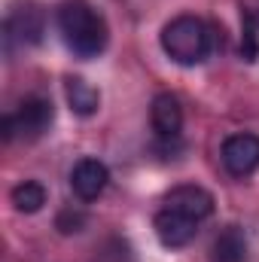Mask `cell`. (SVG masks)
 Here are the masks:
<instances>
[{"label": "cell", "mask_w": 259, "mask_h": 262, "mask_svg": "<svg viewBox=\"0 0 259 262\" xmlns=\"http://www.w3.org/2000/svg\"><path fill=\"white\" fill-rule=\"evenodd\" d=\"M52 122H55L52 101L40 98V95H31L15 107V113H6L0 119V131H3V140H12V137L37 140V137H43L52 128Z\"/></svg>", "instance_id": "3"}, {"label": "cell", "mask_w": 259, "mask_h": 262, "mask_svg": "<svg viewBox=\"0 0 259 262\" xmlns=\"http://www.w3.org/2000/svg\"><path fill=\"white\" fill-rule=\"evenodd\" d=\"M110 183V171L101 159H79L70 171V189L79 201H95Z\"/></svg>", "instance_id": "8"}, {"label": "cell", "mask_w": 259, "mask_h": 262, "mask_svg": "<svg viewBox=\"0 0 259 262\" xmlns=\"http://www.w3.org/2000/svg\"><path fill=\"white\" fill-rule=\"evenodd\" d=\"M223 168L232 177H247L259 168V137L256 134H229L220 149Z\"/></svg>", "instance_id": "4"}, {"label": "cell", "mask_w": 259, "mask_h": 262, "mask_svg": "<svg viewBox=\"0 0 259 262\" xmlns=\"http://www.w3.org/2000/svg\"><path fill=\"white\" fill-rule=\"evenodd\" d=\"M162 49L174 64L195 67L213 52V28L198 15H177L162 28Z\"/></svg>", "instance_id": "2"}, {"label": "cell", "mask_w": 259, "mask_h": 262, "mask_svg": "<svg viewBox=\"0 0 259 262\" xmlns=\"http://www.w3.org/2000/svg\"><path fill=\"white\" fill-rule=\"evenodd\" d=\"M153 229H156V238L162 241V247L180 250V247H186L195 238L198 220H189V216H183V213H177V210L162 207V210L153 216Z\"/></svg>", "instance_id": "7"}, {"label": "cell", "mask_w": 259, "mask_h": 262, "mask_svg": "<svg viewBox=\"0 0 259 262\" xmlns=\"http://www.w3.org/2000/svg\"><path fill=\"white\" fill-rule=\"evenodd\" d=\"M210 259L213 262H247V238L238 226H226L210 247Z\"/></svg>", "instance_id": "11"}, {"label": "cell", "mask_w": 259, "mask_h": 262, "mask_svg": "<svg viewBox=\"0 0 259 262\" xmlns=\"http://www.w3.org/2000/svg\"><path fill=\"white\" fill-rule=\"evenodd\" d=\"M82 226H85V213H82V210H76V207H64V210L58 213V220H55V229H58V232H64V235L79 232Z\"/></svg>", "instance_id": "13"}, {"label": "cell", "mask_w": 259, "mask_h": 262, "mask_svg": "<svg viewBox=\"0 0 259 262\" xmlns=\"http://www.w3.org/2000/svg\"><path fill=\"white\" fill-rule=\"evenodd\" d=\"M149 122H153V131L165 140H174L180 137V128H183V107L174 95L162 92L153 98V107H149Z\"/></svg>", "instance_id": "9"}, {"label": "cell", "mask_w": 259, "mask_h": 262, "mask_svg": "<svg viewBox=\"0 0 259 262\" xmlns=\"http://www.w3.org/2000/svg\"><path fill=\"white\" fill-rule=\"evenodd\" d=\"M12 204H15V210L18 213H37V210H43V204H46V186L43 183H37V180H25V183H18L15 189H12Z\"/></svg>", "instance_id": "12"}, {"label": "cell", "mask_w": 259, "mask_h": 262, "mask_svg": "<svg viewBox=\"0 0 259 262\" xmlns=\"http://www.w3.org/2000/svg\"><path fill=\"white\" fill-rule=\"evenodd\" d=\"M46 34V15L40 6H18L6 18V40L21 46H37Z\"/></svg>", "instance_id": "6"}, {"label": "cell", "mask_w": 259, "mask_h": 262, "mask_svg": "<svg viewBox=\"0 0 259 262\" xmlns=\"http://www.w3.org/2000/svg\"><path fill=\"white\" fill-rule=\"evenodd\" d=\"M241 55H244L247 61H253V58H256V28H253V18H250V15L244 18V40H241Z\"/></svg>", "instance_id": "14"}, {"label": "cell", "mask_w": 259, "mask_h": 262, "mask_svg": "<svg viewBox=\"0 0 259 262\" xmlns=\"http://www.w3.org/2000/svg\"><path fill=\"white\" fill-rule=\"evenodd\" d=\"M58 31L76 58H98L110 40L104 15L85 0H64L58 6Z\"/></svg>", "instance_id": "1"}, {"label": "cell", "mask_w": 259, "mask_h": 262, "mask_svg": "<svg viewBox=\"0 0 259 262\" xmlns=\"http://www.w3.org/2000/svg\"><path fill=\"white\" fill-rule=\"evenodd\" d=\"M64 98L67 104H70V110L76 113V116H95L98 113V107H101V92L92 85V82H85L82 76H67L64 79Z\"/></svg>", "instance_id": "10"}, {"label": "cell", "mask_w": 259, "mask_h": 262, "mask_svg": "<svg viewBox=\"0 0 259 262\" xmlns=\"http://www.w3.org/2000/svg\"><path fill=\"white\" fill-rule=\"evenodd\" d=\"M162 207L168 210H177L189 220H207L213 213V195L204 189V186H195V183H183V186H174L171 192H165L162 198Z\"/></svg>", "instance_id": "5"}]
</instances>
